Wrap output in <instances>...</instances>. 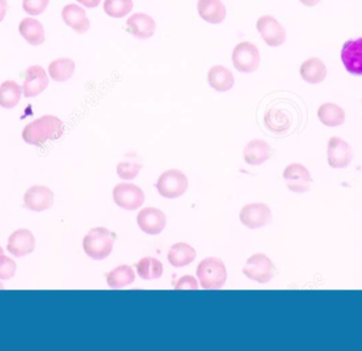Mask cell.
<instances>
[{"label":"cell","instance_id":"cell-1","mask_svg":"<svg viewBox=\"0 0 362 351\" xmlns=\"http://www.w3.org/2000/svg\"><path fill=\"white\" fill-rule=\"evenodd\" d=\"M64 133V123L53 115H45L25 125L23 139L33 146H42L49 140L59 139Z\"/></svg>","mask_w":362,"mask_h":351},{"label":"cell","instance_id":"cell-2","mask_svg":"<svg viewBox=\"0 0 362 351\" xmlns=\"http://www.w3.org/2000/svg\"><path fill=\"white\" fill-rule=\"evenodd\" d=\"M115 239L110 229L95 227L90 229L83 240V248L87 256L93 260H104L114 248Z\"/></svg>","mask_w":362,"mask_h":351},{"label":"cell","instance_id":"cell-3","mask_svg":"<svg viewBox=\"0 0 362 351\" xmlns=\"http://www.w3.org/2000/svg\"><path fill=\"white\" fill-rule=\"evenodd\" d=\"M196 275L202 288L206 290H217L223 288L227 280V270L223 261L214 257L204 259L198 265Z\"/></svg>","mask_w":362,"mask_h":351},{"label":"cell","instance_id":"cell-4","mask_svg":"<svg viewBox=\"0 0 362 351\" xmlns=\"http://www.w3.org/2000/svg\"><path fill=\"white\" fill-rule=\"evenodd\" d=\"M259 50L252 42H238L232 51V63L238 71L252 74L259 68Z\"/></svg>","mask_w":362,"mask_h":351},{"label":"cell","instance_id":"cell-5","mask_svg":"<svg viewBox=\"0 0 362 351\" xmlns=\"http://www.w3.org/2000/svg\"><path fill=\"white\" fill-rule=\"evenodd\" d=\"M156 187L161 197L165 199H177L187 190L189 180L180 170L171 169L161 174Z\"/></svg>","mask_w":362,"mask_h":351},{"label":"cell","instance_id":"cell-6","mask_svg":"<svg viewBox=\"0 0 362 351\" xmlns=\"http://www.w3.org/2000/svg\"><path fill=\"white\" fill-rule=\"evenodd\" d=\"M243 273L253 282L267 284L274 278V265L265 254H255L247 260Z\"/></svg>","mask_w":362,"mask_h":351},{"label":"cell","instance_id":"cell-7","mask_svg":"<svg viewBox=\"0 0 362 351\" xmlns=\"http://www.w3.org/2000/svg\"><path fill=\"white\" fill-rule=\"evenodd\" d=\"M115 203L120 208L127 210H136L144 203V191L139 186L131 183H121L112 190Z\"/></svg>","mask_w":362,"mask_h":351},{"label":"cell","instance_id":"cell-8","mask_svg":"<svg viewBox=\"0 0 362 351\" xmlns=\"http://www.w3.org/2000/svg\"><path fill=\"white\" fill-rule=\"evenodd\" d=\"M257 29L269 47L282 46L286 40V31L282 23L272 15H263L257 21Z\"/></svg>","mask_w":362,"mask_h":351},{"label":"cell","instance_id":"cell-9","mask_svg":"<svg viewBox=\"0 0 362 351\" xmlns=\"http://www.w3.org/2000/svg\"><path fill=\"white\" fill-rule=\"evenodd\" d=\"M269 206L264 203H252L244 206L240 212V220L250 229H261L272 222Z\"/></svg>","mask_w":362,"mask_h":351},{"label":"cell","instance_id":"cell-10","mask_svg":"<svg viewBox=\"0 0 362 351\" xmlns=\"http://www.w3.org/2000/svg\"><path fill=\"white\" fill-rule=\"evenodd\" d=\"M283 178L289 190L296 193L308 192L313 182L310 171L301 163L287 166L283 173Z\"/></svg>","mask_w":362,"mask_h":351},{"label":"cell","instance_id":"cell-11","mask_svg":"<svg viewBox=\"0 0 362 351\" xmlns=\"http://www.w3.org/2000/svg\"><path fill=\"white\" fill-rule=\"evenodd\" d=\"M25 207L32 212H42L50 209L54 204V193L46 186L31 187L23 197Z\"/></svg>","mask_w":362,"mask_h":351},{"label":"cell","instance_id":"cell-12","mask_svg":"<svg viewBox=\"0 0 362 351\" xmlns=\"http://www.w3.org/2000/svg\"><path fill=\"white\" fill-rule=\"evenodd\" d=\"M353 159L352 148L346 140L332 137L327 144V161L335 169H342L350 166Z\"/></svg>","mask_w":362,"mask_h":351},{"label":"cell","instance_id":"cell-13","mask_svg":"<svg viewBox=\"0 0 362 351\" xmlns=\"http://www.w3.org/2000/svg\"><path fill=\"white\" fill-rule=\"evenodd\" d=\"M140 229L148 235L155 236L163 233L167 225L165 212L154 207L144 208L137 216Z\"/></svg>","mask_w":362,"mask_h":351},{"label":"cell","instance_id":"cell-14","mask_svg":"<svg viewBox=\"0 0 362 351\" xmlns=\"http://www.w3.org/2000/svg\"><path fill=\"white\" fill-rule=\"evenodd\" d=\"M49 78L44 68L38 65L30 66L25 70L23 93L25 98H33L42 93L48 87Z\"/></svg>","mask_w":362,"mask_h":351},{"label":"cell","instance_id":"cell-15","mask_svg":"<svg viewBox=\"0 0 362 351\" xmlns=\"http://www.w3.org/2000/svg\"><path fill=\"white\" fill-rule=\"evenodd\" d=\"M341 59L350 74L362 76V38L344 42L341 49Z\"/></svg>","mask_w":362,"mask_h":351},{"label":"cell","instance_id":"cell-16","mask_svg":"<svg viewBox=\"0 0 362 351\" xmlns=\"http://www.w3.org/2000/svg\"><path fill=\"white\" fill-rule=\"evenodd\" d=\"M127 31L139 40H148L156 32V21L146 13H134L127 21Z\"/></svg>","mask_w":362,"mask_h":351},{"label":"cell","instance_id":"cell-17","mask_svg":"<svg viewBox=\"0 0 362 351\" xmlns=\"http://www.w3.org/2000/svg\"><path fill=\"white\" fill-rule=\"evenodd\" d=\"M34 248L35 238L29 229H17L8 238V251L17 258L31 254Z\"/></svg>","mask_w":362,"mask_h":351},{"label":"cell","instance_id":"cell-18","mask_svg":"<svg viewBox=\"0 0 362 351\" xmlns=\"http://www.w3.org/2000/svg\"><path fill=\"white\" fill-rule=\"evenodd\" d=\"M62 17L66 25L76 33H86L90 28V21L87 17L86 11L78 4H70L64 6Z\"/></svg>","mask_w":362,"mask_h":351},{"label":"cell","instance_id":"cell-19","mask_svg":"<svg viewBox=\"0 0 362 351\" xmlns=\"http://www.w3.org/2000/svg\"><path fill=\"white\" fill-rule=\"evenodd\" d=\"M265 127L272 133H285L291 129L293 117L288 110L274 106L270 108L264 116Z\"/></svg>","mask_w":362,"mask_h":351},{"label":"cell","instance_id":"cell-20","mask_svg":"<svg viewBox=\"0 0 362 351\" xmlns=\"http://www.w3.org/2000/svg\"><path fill=\"white\" fill-rule=\"evenodd\" d=\"M197 12L200 18L212 25H219L227 16V8L221 0H198Z\"/></svg>","mask_w":362,"mask_h":351},{"label":"cell","instance_id":"cell-21","mask_svg":"<svg viewBox=\"0 0 362 351\" xmlns=\"http://www.w3.org/2000/svg\"><path fill=\"white\" fill-rule=\"evenodd\" d=\"M272 149L268 142L262 139H252L244 149V159L250 166H259L272 157Z\"/></svg>","mask_w":362,"mask_h":351},{"label":"cell","instance_id":"cell-22","mask_svg":"<svg viewBox=\"0 0 362 351\" xmlns=\"http://www.w3.org/2000/svg\"><path fill=\"white\" fill-rule=\"evenodd\" d=\"M208 83L217 93H227L233 88V74L223 65H215L208 72Z\"/></svg>","mask_w":362,"mask_h":351},{"label":"cell","instance_id":"cell-23","mask_svg":"<svg viewBox=\"0 0 362 351\" xmlns=\"http://www.w3.org/2000/svg\"><path fill=\"white\" fill-rule=\"evenodd\" d=\"M300 76L308 84H319L327 78V66L319 57H310L300 66Z\"/></svg>","mask_w":362,"mask_h":351},{"label":"cell","instance_id":"cell-24","mask_svg":"<svg viewBox=\"0 0 362 351\" xmlns=\"http://www.w3.org/2000/svg\"><path fill=\"white\" fill-rule=\"evenodd\" d=\"M18 30L25 42L32 46H40L45 42L44 25L37 19L23 18L19 23Z\"/></svg>","mask_w":362,"mask_h":351},{"label":"cell","instance_id":"cell-25","mask_svg":"<svg viewBox=\"0 0 362 351\" xmlns=\"http://www.w3.org/2000/svg\"><path fill=\"white\" fill-rule=\"evenodd\" d=\"M318 118L325 127H340L346 122V112L338 104L327 102L319 108Z\"/></svg>","mask_w":362,"mask_h":351},{"label":"cell","instance_id":"cell-26","mask_svg":"<svg viewBox=\"0 0 362 351\" xmlns=\"http://www.w3.org/2000/svg\"><path fill=\"white\" fill-rule=\"evenodd\" d=\"M49 76L55 82H66L71 79L76 71V63L69 57H59L50 63Z\"/></svg>","mask_w":362,"mask_h":351},{"label":"cell","instance_id":"cell-27","mask_svg":"<svg viewBox=\"0 0 362 351\" xmlns=\"http://www.w3.org/2000/svg\"><path fill=\"white\" fill-rule=\"evenodd\" d=\"M196 258V252L189 244L185 242L174 244L168 254L170 265L175 267H183L193 263Z\"/></svg>","mask_w":362,"mask_h":351},{"label":"cell","instance_id":"cell-28","mask_svg":"<svg viewBox=\"0 0 362 351\" xmlns=\"http://www.w3.org/2000/svg\"><path fill=\"white\" fill-rule=\"evenodd\" d=\"M23 87L15 81H6L0 85V106L6 110L14 108L21 101Z\"/></svg>","mask_w":362,"mask_h":351},{"label":"cell","instance_id":"cell-29","mask_svg":"<svg viewBox=\"0 0 362 351\" xmlns=\"http://www.w3.org/2000/svg\"><path fill=\"white\" fill-rule=\"evenodd\" d=\"M135 278L133 267L129 265H120L108 273L106 282L112 289H122L133 284Z\"/></svg>","mask_w":362,"mask_h":351},{"label":"cell","instance_id":"cell-30","mask_svg":"<svg viewBox=\"0 0 362 351\" xmlns=\"http://www.w3.org/2000/svg\"><path fill=\"white\" fill-rule=\"evenodd\" d=\"M138 275L144 280H158L163 276V265L158 259L152 257L142 258L137 263Z\"/></svg>","mask_w":362,"mask_h":351},{"label":"cell","instance_id":"cell-31","mask_svg":"<svg viewBox=\"0 0 362 351\" xmlns=\"http://www.w3.org/2000/svg\"><path fill=\"white\" fill-rule=\"evenodd\" d=\"M133 0H105L104 12L112 18H123L133 11Z\"/></svg>","mask_w":362,"mask_h":351},{"label":"cell","instance_id":"cell-32","mask_svg":"<svg viewBox=\"0 0 362 351\" xmlns=\"http://www.w3.org/2000/svg\"><path fill=\"white\" fill-rule=\"evenodd\" d=\"M144 165L137 161H121L117 167L119 178L124 180H132L137 178L139 172L141 171Z\"/></svg>","mask_w":362,"mask_h":351},{"label":"cell","instance_id":"cell-33","mask_svg":"<svg viewBox=\"0 0 362 351\" xmlns=\"http://www.w3.org/2000/svg\"><path fill=\"white\" fill-rule=\"evenodd\" d=\"M50 0H23V8L27 14L37 16L45 12Z\"/></svg>","mask_w":362,"mask_h":351},{"label":"cell","instance_id":"cell-34","mask_svg":"<svg viewBox=\"0 0 362 351\" xmlns=\"http://www.w3.org/2000/svg\"><path fill=\"white\" fill-rule=\"evenodd\" d=\"M16 263L13 259L4 255L0 256V280H8L12 278L16 272Z\"/></svg>","mask_w":362,"mask_h":351},{"label":"cell","instance_id":"cell-35","mask_svg":"<svg viewBox=\"0 0 362 351\" xmlns=\"http://www.w3.org/2000/svg\"><path fill=\"white\" fill-rule=\"evenodd\" d=\"M175 289L176 290H196L198 289L197 280L193 276H183L178 280Z\"/></svg>","mask_w":362,"mask_h":351},{"label":"cell","instance_id":"cell-36","mask_svg":"<svg viewBox=\"0 0 362 351\" xmlns=\"http://www.w3.org/2000/svg\"><path fill=\"white\" fill-rule=\"evenodd\" d=\"M78 4H82L85 8H95L101 4V0H76Z\"/></svg>","mask_w":362,"mask_h":351},{"label":"cell","instance_id":"cell-37","mask_svg":"<svg viewBox=\"0 0 362 351\" xmlns=\"http://www.w3.org/2000/svg\"><path fill=\"white\" fill-rule=\"evenodd\" d=\"M8 12V1L6 0H0V23L4 21Z\"/></svg>","mask_w":362,"mask_h":351},{"label":"cell","instance_id":"cell-38","mask_svg":"<svg viewBox=\"0 0 362 351\" xmlns=\"http://www.w3.org/2000/svg\"><path fill=\"white\" fill-rule=\"evenodd\" d=\"M300 2L305 6H308V8H313V6H316L317 4H320L321 0H300Z\"/></svg>","mask_w":362,"mask_h":351},{"label":"cell","instance_id":"cell-39","mask_svg":"<svg viewBox=\"0 0 362 351\" xmlns=\"http://www.w3.org/2000/svg\"><path fill=\"white\" fill-rule=\"evenodd\" d=\"M4 255V250H2L1 246H0V256H2Z\"/></svg>","mask_w":362,"mask_h":351}]
</instances>
